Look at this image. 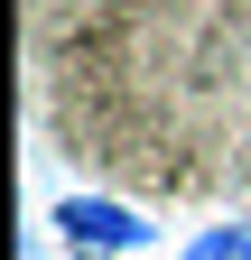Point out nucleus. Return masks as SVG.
<instances>
[{
  "label": "nucleus",
  "instance_id": "2",
  "mask_svg": "<svg viewBox=\"0 0 251 260\" xmlns=\"http://www.w3.org/2000/svg\"><path fill=\"white\" fill-rule=\"evenodd\" d=\"M186 260H251V223H214V233H196Z\"/></svg>",
  "mask_w": 251,
  "mask_h": 260
},
{
  "label": "nucleus",
  "instance_id": "1",
  "mask_svg": "<svg viewBox=\"0 0 251 260\" xmlns=\"http://www.w3.org/2000/svg\"><path fill=\"white\" fill-rule=\"evenodd\" d=\"M56 233H66L75 260H121V251L149 242V223L131 205H112V195H66V205H56Z\"/></svg>",
  "mask_w": 251,
  "mask_h": 260
}]
</instances>
